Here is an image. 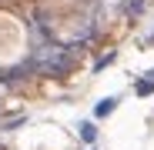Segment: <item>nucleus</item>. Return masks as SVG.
Segmentation results:
<instances>
[{"instance_id":"1","label":"nucleus","mask_w":154,"mask_h":150,"mask_svg":"<svg viewBox=\"0 0 154 150\" xmlns=\"http://www.w3.org/2000/svg\"><path fill=\"white\" fill-rule=\"evenodd\" d=\"M70 60H74L70 47H64L57 40H47V43L34 47V54H30V63L37 70H44V73H64L70 67Z\"/></svg>"},{"instance_id":"2","label":"nucleus","mask_w":154,"mask_h":150,"mask_svg":"<svg viewBox=\"0 0 154 150\" xmlns=\"http://www.w3.org/2000/svg\"><path fill=\"white\" fill-rule=\"evenodd\" d=\"M30 70H34L30 60H27V63H17V67H10V70H0V84H17L20 77H27Z\"/></svg>"},{"instance_id":"3","label":"nucleus","mask_w":154,"mask_h":150,"mask_svg":"<svg viewBox=\"0 0 154 150\" xmlns=\"http://www.w3.org/2000/svg\"><path fill=\"white\" fill-rule=\"evenodd\" d=\"M114 107H117V100H114V97H111V100H100V104L94 107V117H97V120H100V117H107Z\"/></svg>"},{"instance_id":"4","label":"nucleus","mask_w":154,"mask_h":150,"mask_svg":"<svg viewBox=\"0 0 154 150\" xmlns=\"http://www.w3.org/2000/svg\"><path fill=\"white\" fill-rule=\"evenodd\" d=\"M81 140L84 143H94L97 140V127H94V123H81Z\"/></svg>"},{"instance_id":"5","label":"nucleus","mask_w":154,"mask_h":150,"mask_svg":"<svg viewBox=\"0 0 154 150\" xmlns=\"http://www.w3.org/2000/svg\"><path fill=\"white\" fill-rule=\"evenodd\" d=\"M134 90H137V97H151V93H154V77L137 80V87H134Z\"/></svg>"},{"instance_id":"6","label":"nucleus","mask_w":154,"mask_h":150,"mask_svg":"<svg viewBox=\"0 0 154 150\" xmlns=\"http://www.w3.org/2000/svg\"><path fill=\"white\" fill-rule=\"evenodd\" d=\"M107 63H114V54H107V57H100V60H97V67H94V70H104V67H107Z\"/></svg>"},{"instance_id":"7","label":"nucleus","mask_w":154,"mask_h":150,"mask_svg":"<svg viewBox=\"0 0 154 150\" xmlns=\"http://www.w3.org/2000/svg\"><path fill=\"white\" fill-rule=\"evenodd\" d=\"M151 77H154V73H151Z\"/></svg>"}]
</instances>
